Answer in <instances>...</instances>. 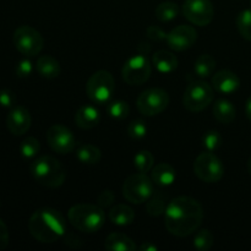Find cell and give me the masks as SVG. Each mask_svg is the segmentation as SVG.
Instances as JSON below:
<instances>
[{"label": "cell", "instance_id": "cell-1", "mask_svg": "<svg viewBox=\"0 0 251 251\" xmlns=\"http://www.w3.org/2000/svg\"><path fill=\"white\" fill-rule=\"evenodd\" d=\"M203 221V208L198 200L179 196L172 200L164 212V225L172 235L184 238L200 228Z\"/></svg>", "mask_w": 251, "mask_h": 251}, {"label": "cell", "instance_id": "cell-2", "mask_svg": "<svg viewBox=\"0 0 251 251\" xmlns=\"http://www.w3.org/2000/svg\"><path fill=\"white\" fill-rule=\"evenodd\" d=\"M28 229L34 239L49 244L64 238L66 233V222L59 211L53 208H41L29 217Z\"/></svg>", "mask_w": 251, "mask_h": 251}, {"label": "cell", "instance_id": "cell-3", "mask_svg": "<svg viewBox=\"0 0 251 251\" xmlns=\"http://www.w3.org/2000/svg\"><path fill=\"white\" fill-rule=\"evenodd\" d=\"M68 218L71 226L78 232L92 234L103 227L105 222V213L98 205L77 203L69 210Z\"/></svg>", "mask_w": 251, "mask_h": 251}, {"label": "cell", "instance_id": "cell-4", "mask_svg": "<svg viewBox=\"0 0 251 251\" xmlns=\"http://www.w3.org/2000/svg\"><path fill=\"white\" fill-rule=\"evenodd\" d=\"M29 171L39 185L49 189L60 188L66 179V172L63 164L50 156H42L34 159Z\"/></svg>", "mask_w": 251, "mask_h": 251}, {"label": "cell", "instance_id": "cell-5", "mask_svg": "<svg viewBox=\"0 0 251 251\" xmlns=\"http://www.w3.org/2000/svg\"><path fill=\"white\" fill-rule=\"evenodd\" d=\"M115 90L114 77L107 70L96 71L86 83V93L95 104H105L110 100Z\"/></svg>", "mask_w": 251, "mask_h": 251}, {"label": "cell", "instance_id": "cell-6", "mask_svg": "<svg viewBox=\"0 0 251 251\" xmlns=\"http://www.w3.org/2000/svg\"><path fill=\"white\" fill-rule=\"evenodd\" d=\"M123 196L129 202L140 205L147 202L153 194V181L146 173H135L127 176L123 185Z\"/></svg>", "mask_w": 251, "mask_h": 251}, {"label": "cell", "instance_id": "cell-7", "mask_svg": "<svg viewBox=\"0 0 251 251\" xmlns=\"http://www.w3.org/2000/svg\"><path fill=\"white\" fill-rule=\"evenodd\" d=\"M213 100V87L205 81H194L188 85L183 96V104L191 113L207 108Z\"/></svg>", "mask_w": 251, "mask_h": 251}, {"label": "cell", "instance_id": "cell-8", "mask_svg": "<svg viewBox=\"0 0 251 251\" xmlns=\"http://www.w3.org/2000/svg\"><path fill=\"white\" fill-rule=\"evenodd\" d=\"M12 42L15 48L26 56L38 55L44 46L42 34L28 25H24L15 29L12 34Z\"/></svg>", "mask_w": 251, "mask_h": 251}, {"label": "cell", "instance_id": "cell-9", "mask_svg": "<svg viewBox=\"0 0 251 251\" xmlns=\"http://www.w3.org/2000/svg\"><path fill=\"white\" fill-rule=\"evenodd\" d=\"M194 172L195 176L205 183H217L225 176V167L216 154L207 151L196 157Z\"/></svg>", "mask_w": 251, "mask_h": 251}, {"label": "cell", "instance_id": "cell-10", "mask_svg": "<svg viewBox=\"0 0 251 251\" xmlns=\"http://www.w3.org/2000/svg\"><path fill=\"white\" fill-rule=\"evenodd\" d=\"M136 105L141 114L146 117H154L168 108L169 96L162 88H149L140 93L136 100Z\"/></svg>", "mask_w": 251, "mask_h": 251}, {"label": "cell", "instance_id": "cell-11", "mask_svg": "<svg viewBox=\"0 0 251 251\" xmlns=\"http://www.w3.org/2000/svg\"><path fill=\"white\" fill-rule=\"evenodd\" d=\"M152 65L144 54H137L125 61L122 70L123 80L130 86H141L151 77Z\"/></svg>", "mask_w": 251, "mask_h": 251}, {"label": "cell", "instance_id": "cell-12", "mask_svg": "<svg viewBox=\"0 0 251 251\" xmlns=\"http://www.w3.org/2000/svg\"><path fill=\"white\" fill-rule=\"evenodd\" d=\"M183 14L191 24L205 27L212 22L215 9L210 0H185Z\"/></svg>", "mask_w": 251, "mask_h": 251}, {"label": "cell", "instance_id": "cell-13", "mask_svg": "<svg viewBox=\"0 0 251 251\" xmlns=\"http://www.w3.org/2000/svg\"><path fill=\"white\" fill-rule=\"evenodd\" d=\"M47 142L54 152L71 153L76 149V140L70 129L61 124H54L47 131Z\"/></svg>", "mask_w": 251, "mask_h": 251}, {"label": "cell", "instance_id": "cell-14", "mask_svg": "<svg viewBox=\"0 0 251 251\" xmlns=\"http://www.w3.org/2000/svg\"><path fill=\"white\" fill-rule=\"evenodd\" d=\"M198 39V32L190 25H179L167 34L169 48L176 51H184L191 48Z\"/></svg>", "mask_w": 251, "mask_h": 251}, {"label": "cell", "instance_id": "cell-15", "mask_svg": "<svg viewBox=\"0 0 251 251\" xmlns=\"http://www.w3.org/2000/svg\"><path fill=\"white\" fill-rule=\"evenodd\" d=\"M32 124V118L28 110L22 105L11 108L6 117V126L9 131L15 136L26 134Z\"/></svg>", "mask_w": 251, "mask_h": 251}, {"label": "cell", "instance_id": "cell-16", "mask_svg": "<svg viewBox=\"0 0 251 251\" xmlns=\"http://www.w3.org/2000/svg\"><path fill=\"white\" fill-rule=\"evenodd\" d=\"M211 83L217 92L223 93V95H230L239 88L240 80L237 74H234L233 71L221 70L212 76Z\"/></svg>", "mask_w": 251, "mask_h": 251}, {"label": "cell", "instance_id": "cell-17", "mask_svg": "<svg viewBox=\"0 0 251 251\" xmlns=\"http://www.w3.org/2000/svg\"><path fill=\"white\" fill-rule=\"evenodd\" d=\"M75 124L77 125L80 129L82 130H90L93 129L98 125L100 120V110L97 109L93 105H82L80 109L76 112L75 118Z\"/></svg>", "mask_w": 251, "mask_h": 251}, {"label": "cell", "instance_id": "cell-18", "mask_svg": "<svg viewBox=\"0 0 251 251\" xmlns=\"http://www.w3.org/2000/svg\"><path fill=\"white\" fill-rule=\"evenodd\" d=\"M151 179L159 186H169L176 181V172L171 164L158 163L152 168Z\"/></svg>", "mask_w": 251, "mask_h": 251}, {"label": "cell", "instance_id": "cell-19", "mask_svg": "<svg viewBox=\"0 0 251 251\" xmlns=\"http://www.w3.org/2000/svg\"><path fill=\"white\" fill-rule=\"evenodd\" d=\"M36 69L39 75L48 80H54L60 75V64L54 56L51 55H42L37 60Z\"/></svg>", "mask_w": 251, "mask_h": 251}, {"label": "cell", "instance_id": "cell-20", "mask_svg": "<svg viewBox=\"0 0 251 251\" xmlns=\"http://www.w3.org/2000/svg\"><path fill=\"white\" fill-rule=\"evenodd\" d=\"M152 64L162 74H169L178 68V58L168 50H158L152 56Z\"/></svg>", "mask_w": 251, "mask_h": 251}, {"label": "cell", "instance_id": "cell-21", "mask_svg": "<svg viewBox=\"0 0 251 251\" xmlns=\"http://www.w3.org/2000/svg\"><path fill=\"white\" fill-rule=\"evenodd\" d=\"M104 248L110 251H135L137 250L134 240L123 233H112L105 239Z\"/></svg>", "mask_w": 251, "mask_h": 251}, {"label": "cell", "instance_id": "cell-22", "mask_svg": "<svg viewBox=\"0 0 251 251\" xmlns=\"http://www.w3.org/2000/svg\"><path fill=\"white\" fill-rule=\"evenodd\" d=\"M109 220L113 225H117L119 227H125L134 222L135 212L130 206L124 203H118L109 211Z\"/></svg>", "mask_w": 251, "mask_h": 251}, {"label": "cell", "instance_id": "cell-23", "mask_svg": "<svg viewBox=\"0 0 251 251\" xmlns=\"http://www.w3.org/2000/svg\"><path fill=\"white\" fill-rule=\"evenodd\" d=\"M213 117L222 124H229L237 117V109L229 100H218L213 105Z\"/></svg>", "mask_w": 251, "mask_h": 251}, {"label": "cell", "instance_id": "cell-24", "mask_svg": "<svg viewBox=\"0 0 251 251\" xmlns=\"http://www.w3.org/2000/svg\"><path fill=\"white\" fill-rule=\"evenodd\" d=\"M76 158L83 164L93 166L100 163L102 158V152L97 146L91 144H81L76 149Z\"/></svg>", "mask_w": 251, "mask_h": 251}, {"label": "cell", "instance_id": "cell-25", "mask_svg": "<svg viewBox=\"0 0 251 251\" xmlns=\"http://www.w3.org/2000/svg\"><path fill=\"white\" fill-rule=\"evenodd\" d=\"M216 69V60L213 56L208 55V54H202L199 56L194 64V71L196 75L201 78L210 77L213 75Z\"/></svg>", "mask_w": 251, "mask_h": 251}, {"label": "cell", "instance_id": "cell-26", "mask_svg": "<svg viewBox=\"0 0 251 251\" xmlns=\"http://www.w3.org/2000/svg\"><path fill=\"white\" fill-rule=\"evenodd\" d=\"M167 196L163 195L162 193L152 194L151 198L147 200L146 203V211L150 216H153V217H158V216L163 215L167 210Z\"/></svg>", "mask_w": 251, "mask_h": 251}, {"label": "cell", "instance_id": "cell-27", "mask_svg": "<svg viewBox=\"0 0 251 251\" xmlns=\"http://www.w3.org/2000/svg\"><path fill=\"white\" fill-rule=\"evenodd\" d=\"M179 15V6L176 2L164 1L157 6L156 17L161 22H169Z\"/></svg>", "mask_w": 251, "mask_h": 251}, {"label": "cell", "instance_id": "cell-28", "mask_svg": "<svg viewBox=\"0 0 251 251\" xmlns=\"http://www.w3.org/2000/svg\"><path fill=\"white\" fill-rule=\"evenodd\" d=\"M134 164L135 168L140 172V173H149L152 171L154 167V157L147 150H142V151L137 152L134 157Z\"/></svg>", "mask_w": 251, "mask_h": 251}, {"label": "cell", "instance_id": "cell-29", "mask_svg": "<svg viewBox=\"0 0 251 251\" xmlns=\"http://www.w3.org/2000/svg\"><path fill=\"white\" fill-rule=\"evenodd\" d=\"M237 28L243 38L251 42V9L239 12L237 16Z\"/></svg>", "mask_w": 251, "mask_h": 251}, {"label": "cell", "instance_id": "cell-30", "mask_svg": "<svg viewBox=\"0 0 251 251\" xmlns=\"http://www.w3.org/2000/svg\"><path fill=\"white\" fill-rule=\"evenodd\" d=\"M41 150L39 141L33 136H28L20 145V153L25 159H32L38 154Z\"/></svg>", "mask_w": 251, "mask_h": 251}, {"label": "cell", "instance_id": "cell-31", "mask_svg": "<svg viewBox=\"0 0 251 251\" xmlns=\"http://www.w3.org/2000/svg\"><path fill=\"white\" fill-rule=\"evenodd\" d=\"M215 238L208 229H201L195 233L194 237V247L200 251H207L212 248Z\"/></svg>", "mask_w": 251, "mask_h": 251}, {"label": "cell", "instance_id": "cell-32", "mask_svg": "<svg viewBox=\"0 0 251 251\" xmlns=\"http://www.w3.org/2000/svg\"><path fill=\"white\" fill-rule=\"evenodd\" d=\"M107 112L113 119L122 120L129 115L130 113V107L126 102H123V100H114V102H110L107 107Z\"/></svg>", "mask_w": 251, "mask_h": 251}, {"label": "cell", "instance_id": "cell-33", "mask_svg": "<svg viewBox=\"0 0 251 251\" xmlns=\"http://www.w3.org/2000/svg\"><path fill=\"white\" fill-rule=\"evenodd\" d=\"M203 146L207 149V151L213 152L217 149H220L221 145H222V136L218 131H215V130H211V131L206 132L203 135Z\"/></svg>", "mask_w": 251, "mask_h": 251}, {"label": "cell", "instance_id": "cell-34", "mask_svg": "<svg viewBox=\"0 0 251 251\" xmlns=\"http://www.w3.org/2000/svg\"><path fill=\"white\" fill-rule=\"evenodd\" d=\"M147 134V126L145 124V122L142 120H134L129 124L127 126V135H129L131 139H142L144 136H146Z\"/></svg>", "mask_w": 251, "mask_h": 251}, {"label": "cell", "instance_id": "cell-35", "mask_svg": "<svg viewBox=\"0 0 251 251\" xmlns=\"http://www.w3.org/2000/svg\"><path fill=\"white\" fill-rule=\"evenodd\" d=\"M33 64L28 59H22L16 65V75L19 78H27L32 74Z\"/></svg>", "mask_w": 251, "mask_h": 251}, {"label": "cell", "instance_id": "cell-36", "mask_svg": "<svg viewBox=\"0 0 251 251\" xmlns=\"http://www.w3.org/2000/svg\"><path fill=\"white\" fill-rule=\"evenodd\" d=\"M16 96L11 90H0V105L4 108H14Z\"/></svg>", "mask_w": 251, "mask_h": 251}, {"label": "cell", "instance_id": "cell-37", "mask_svg": "<svg viewBox=\"0 0 251 251\" xmlns=\"http://www.w3.org/2000/svg\"><path fill=\"white\" fill-rule=\"evenodd\" d=\"M115 195L112 190H103L102 193L98 195L97 199V205L100 206L102 208L109 207L112 206V203L114 202Z\"/></svg>", "mask_w": 251, "mask_h": 251}, {"label": "cell", "instance_id": "cell-38", "mask_svg": "<svg viewBox=\"0 0 251 251\" xmlns=\"http://www.w3.org/2000/svg\"><path fill=\"white\" fill-rule=\"evenodd\" d=\"M9 245V229L4 221L0 218V251L6 249Z\"/></svg>", "mask_w": 251, "mask_h": 251}, {"label": "cell", "instance_id": "cell-39", "mask_svg": "<svg viewBox=\"0 0 251 251\" xmlns=\"http://www.w3.org/2000/svg\"><path fill=\"white\" fill-rule=\"evenodd\" d=\"M64 243H65L68 247L75 248V249L76 248H80L81 244H82L80 238L76 234H74V233H68V234L65 233V235H64Z\"/></svg>", "mask_w": 251, "mask_h": 251}, {"label": "cell", "instance_id": "cell-40", "mask_svg": "<svg viewBox=\"0 0 251 251\" xmlns=\"http://www.w3.org/2000/svg\"><path fill=\"white\" fill-rule=\"evenodd\" d=\"M140 250L141 251H157L158 250V248H157L152 242H145L144 244L140 247Z\"/></svg>", "mask_w": 251, "mask_h": 251}, {"label": "cell", "instance_id": "cell-41", "mask_svg": "<svg viewBox=\"0 0 251 251\" xmlns=\"http://www.w3.org/2000/svg\"><path fill=\"white\" fill-rule=\"evenodd\" d=\"M245 113H247L248 119H249L251 122V96L249 98H248L247 104H245Z\"/></svg>", "mask_w": 251, "mask_h": 251}, {"label": "cell", "instance_id": "cell-42", "mask_svg": "<svg viewBox=\"0 0 251 251\" xmlns=\"http://www.w3.org/2000/svg\"><path fill=\"white\" fill-rule=\"evenodd\" d=\"M248 172H249V174L251 176V158L248 161Z\"/></svg>", "mask_w": 251, "mask_h": 251}, {"label": "cell", "instance_id": "cell-43", "mask_svg": "<svg viewBox=\"0 0 251 251\" xmlns=\"http://www.w3.org/2000/svg\"><path fill=\"white\" fill-rule=\"evenodd\" d=\"M0 206H1V201H0Z\"/></svg>", "mask_w": 251, "mask_h": 251}, {"label": "cell", "instance_id": "cell-44", "mask_svg": "<svg viewBox=\"0 0 251 251\" xmlns=\"http://www.w3.org/2000/svg\"><path fill=\"white\" fill-rule=\"evenodd\" d=\"M250 5H251V1H250Z\"/></svg>", "mask_w": 251, "mask_h": 251}]
</instances>
